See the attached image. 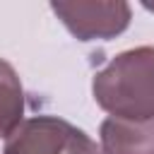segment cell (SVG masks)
I'll return each mask as SVG.
<instances>
[{"label": "cell", "instance_id": "cell-1", "mask_svg": "<svg viewBox=\"0 0 154 154\" xmlns=\"http://www.w3.org/2000/svg\"><path fill=\"white\" fill-rule=\"evenodd\" d=\"M94 101L116 118H154V46L118 53L94 75Z\"/></svg>", "mask_w": 154, "mask_h": 154}, {"label": "cell", "instance_id": "cell-5", "mask_svg": "<svg viewBox=\"0 0 154 154\" xmlns=\"http://www.w3.org/2000/svg\"><path fill=\"white\" fill-rule=\"evenodd\" d=\"M24 116V91L14 67L0 58V137H10Z\"/></svg>", "mask_w": 154, "mask_h": 154}, {"label": "cell", "instance_id": "cell-2", "mask_svg": "<svg viewBox=\"0 0 154 154\" xmlns=\"http://www.w3.org/2000/svg\"><path fill=\"white\" fill-rule=\"evenodd\" d=\"M2 154H103L96 142L58 116H34L5 140Z\"/></svg>", "mask_w": 154, "mask_h": 154}, {"label": "cell", "instance_id": "cell-4", "mask_svg": "<svg viewBox=\"0 0 154 154\" xmlns=\"http://www.w3.org/2000/svg\"><path fill=\"white\" fill-rule=\"evenodd\" d=\"M99 137L103 154H154V118L130 120L108 116L99 128Z\"/></svg>", "mask_w": 154, "mask_h": 154}, {"label": "cell", "instance_id": "cell-3", "mask_svg": "<svg viewBox=\"0 0 154 154\" xmlns=\"http://www.w3.org/2000/svg\"><path fill=\"white\" fill-rule=\"evenodd\" d=\"M51 10L79 41L113 38L130 24L128 2H51Z\"/></svg>", "mask_w": 154, "mask_h": 154}]
</instances>
